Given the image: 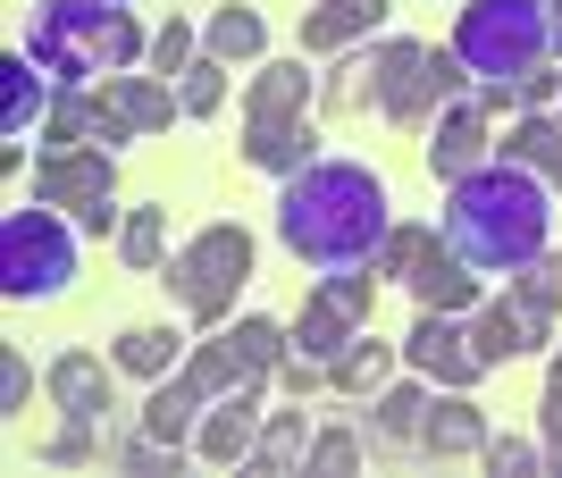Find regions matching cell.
<instances>
[{
  "mask_svg": "<svg viewBox=\"0 0 562 478\" xmlns=\"http://www.w3.org/2000/svg\"><path fill=\"white\" fill-rule=\"evenodd\" d=\"M278 236L319 277L328 269H378V252L395 236V202L361 160H311L278 193Z\"/></svg>",
  "mask_w": 562,
  "mask_h": 478,
  "instance_id": "cell-1",
  "label": "cell"
},
{
  "mask_svg": "<svg viewBox=\"0 0 562 478\" xmlns=\"http://www.w3.org/2000/svg\"><path fill=\"white\" fill-rule=\"evenodd\" d=\"M546 236H554V202H546V177H529L520 160L495 151L487 168L453 177L446 243L479 269V277H513V269H529L546 252Z\"/></svg>",
  "mask_w": 562,
  "mask_h": 478,
  "instance_id": "cell-2",
  "label": "cell"
},
{
  "mask_svg": "<svg viewBox=\"0 0 562 478\" xmlns=\"http://www.w3.org/2000/svg\"><path fill=\"white\" fill-rule=\"evenodd\" d=\"M143 25L126 18V0H34V25H25V59L50 68L59 84H101V76H126L143 59Z\"/></svg>",
  "mask_w": 562,
  "mask_h": 478,
  "instance_id": "cell-3",
  "label": "cell"
},
{
  "mask_svg": "<svg viewBox=\"0 0 562 478\" xmlns=\"http://www.w3.org/2000/svg\"><path fill=\"white\" fill-rule=\"evenodd\" d=\"M453 50H462L470 76H495V84H520V76L554 59V34H546V0H470L462 25H453Z\"/></svg>",
  "mask_w": 562,
  "mask_h": 478,
  "instance_id": "cell-4",
  "label": "cell"
},
{
  "mask_svg": "<svg viewBox=\"0 0 562 478\" xmlns=\"http://www.w3.org/2000/svg\"><path fill=\"white\" fill-rule=\"evenodd\" d=\"M68 277H76V236L50 218V202L0 218V294L9 303H50V294H68Z\"/></svg>",
  "mask_w": 562,
  "mask_h": 478,
  "instance_id": "cell-5",
  "label": "cell"
},
{
  "mask_svg": "<svg viewBox=\"0 0 562 478\" xmlns=\"http://www.w3.org/2000/svg\"><path fill=\"white\" fill-rule=\"evenodd\" d=\"M252 277V236L244 227H202V236L168 261V294L186 303V319H202V328H218V319L235 311V286Z\"/></svg>",
  "mask_w": 562,
  "mask_h": 478,
  "instance_id": "cell-6",
  "label": "cell"
},
{
  "mask_svg": "<svg viewBox=\"0 0 562 478\" xmlns=\"http://www.w3.org/2000/svg\"><path fill=\"white\" fill-rule=\"evenodd\" d=\"M34 202L76 210L85 236L126 227V210H117V168H110V151H93V144H43V160H34Z\"/></svg>",
  "mask_w": 562,
  "mask_h": 478,
  "instance_id": "cell-7",
  "label": "cell"
},
{
  "mask_svg": "<svg viewBox=\"0 0 562 478\" xmlns=\"http://www.w3.org/2000/svg\"><path fill=\"white\" fill-rule=\"evenodd\" d=\"M470 93L462 50H428V43H378V110L395 126H420L428 110Z\"/></svg>",
  "mask_w": 562,
  "mask_h": 478,
  "instance_id": "cell-8",
  "label": "cell"
},
{
  "mask_svg": "<svg viewBox=\"0 0 562 478\" xmlns=\"http://www.w3.org/2000/svg\"><path fill=\"white\" fill-rule=\"evenodd\" d=\"M403 361H412L428 386H462V395L487 378V361H479V344L453 328V311H420V319H412V335H403Z\"/></svg>",
  "mask_w": 562,
  "mask_h": 478,
  "instance_id": "cell-9",
  "label": "cell"
},
{
  "mask_svg": "<svg viewBox=\"0 0 562 478\" xmlns=\"http://www.w3.org/2000/svg\"><path fill=\"white\" fill-rule=\"evenodd\" d=\"M487 118L495 110H479V101H446V118H437V144H428V168H437V177H470V168H487L495 160V135H487Z\"/></svg>",
  "mask_w": 562,
  "mask_h": 478,
  "instance_id": "cell-10",
  "label": "cell"
},
{
  "mask_svg": "<svg viewBox=\"0 0 562 478\" xmlns=\"http://www.w3.org/2000/svg\"><path fill=\"white\" fill-rule=\"evenodd\" d=\"M260 420H269V411H260V386H244V395H218V403L202 411V429H193V454L218 462V470H227V462H252Z\"/></svg>",
  "mask_w": 562,
  "mask_h": 478,
  "instance_id": "cell-11",
  "label": "cell"
},
{
  "mask_svg": "<svg viewBox=\"0 0 562 478\" xmlns=\"http://www.w3.org/2000/svg\"><path fill=\"white\" fill-rule=\"evenodd\" d=\"M43 144H93V151H110V144H126V135H117L101 84H59V93H50V118H43Z\"/></svg>",
  "mask_w": 562,
  "mask_h": 478,
  "instance_id": "cell-12",
  "label": "cell"
},
{
  "mask_svg": "<svg viewBox=\"0 0 562 478\" xmlns=\"http://www.w3.org/2000/svg\"><path fill=\"white\" fill-rule=\"evenodd\" d=\"M101 101H110V118H117L126 144H135V135H160L168 118H186V101L168 93L160 76H101Z\"/></svg>",
  "mask_w": 562,
  "mask_h": 478,
  "instance_id": "cell-13",
  "label": "cell"
},
{
  "mask_svg": "<svg viewBox=\"0 0 562 478\" xmlns=\"http://www.w3.org/2000/svg\"><path fill=\"white\" fill-rule=\"evenodd\" d=\"M244 160H252L260 177H303V168L319 160V135H311L303 118H244Z\"/></svg>",
  "mask_w": 562,
  "mask_h": 478,
  "instance_id": "cell-14",
  "label": "cell"
},
{
  "mask_svg": "<svg viewBox=\"0 0 562 478\" xmlns=\"http://www.w3.org/2000/svg\"><path fill=\"white\" fill-rule=\"evenodd\" d=\"M403 286H412V303H420V311H470V303H479V269H470L453 243H428V261L412 269Z\"/></svg>",
  "mask_w": 562,
  "mask_h": 478,
  "instance_id": "cell-15",
  "label": "cell"
},
{
  "mask_svg": "<svg viewBox=\"0 0 562 478\" xmlns=\"http://www.w3.org/2000/svg\"><path fill=\"white\" fill-rule=\"evenodd\" d=\"M420 454H437V462H470V454H487V411L470 403L462 386H446V403H428V436H420Z\"/></svg>",
  "mask_w": 562,
  "mask_h": 478,
  "instance_id": "cell-16",
  "label": "cell"
},
{
  "mask_svg": "<svg viewBox=\"0 0 562 478\" xmlns=\"http://www.w3.org/2000/svg\"><path fill=\"white\" fill-rule=\"evenodd\" d=\"M110 369H117V361L59 353V361H50V403L68 411V420H110Z\"/></svg>",
  "mask_w": 562,
  "mask_h": 478,
  "instance_id": "cell-17",
  "label": "cell"
},
{
  "mask_svg": "<svg viewBox=\"0 0 562 478\" xmlns=\"http://www.w3.org/2000/svg\"><path fill=\"white\" fill-rule=\"evenodd\" d=\"M378 18H386V0H311V9H303V59H319V50H352Z\"/></svg>",
  "mask_w": 562,
  "mask_h": 478,
  "instance_id": "cell-18",
  "label": "cell"
},
{
  "mask_svg": "<svg viewBox=\"0 0 562 478\" xmlns=\"http://www.w3.org/2000/svg\"><path fill=\"white\" fill-rule=\"evenodd\" d=\"M546 335H554V328H546L538 311H520L513 294H504V303H487V311H479V328H470V344H479V361H487V369H495V361H513V353H538Z\"/></svg>",
  "mask_w": 562,
  "mask_h": 478,
  "instance_id": "cell-19",
  "label": "cell"
},
{
  "mask_svg": "<svg viewBox=\"0 0 562 478\" xmlns=\"http://www.w3.org/2000/svg\"><path fill=\"white\" fill-rule=\"evenodd\" d=\"M202 411H211V395H202L193 378H151V395H143V429L168 436V445H193Z\"/></svg>",
  "mask_w": 562,
  "mask_h": 478,
  "instance_id": "cell-20",
  "label": "cell"
},
{
  "mask_svg": "<svg viewBox=\"0 0 562 478\" xmlns=\"http://www.w3.org/2000/svg\"><path fill=\"white\" fill-rule=\"evenodd\" d=\"M50 68H34V59H0V126H9V144H18L25 126L34 118H50V93H59V84H43Z\"/></svg>",
  "mask_w": 562,
  "mask_h": 478,
  "instance_id": "cell-21",
  "label": "cell"
},
{
  "mask_svg": "<svg viewBox=\"0 0 562 478\" xmlns=\"http://www.w3.org/2000/svg\"><path fill=\"white\" fill-rule=\"evenodd\" d=\"M311 84L303 76V59H260V76H252V101H244V118H303L311 110Z\"/></svg>",
  "mask_w": 562,
  "mask_h": 478,
  "instance_id": "cell-22",
  "label": "cell"
},
{
  "mask_svg": "<svg viewBox=\"0 0 562 478\" xmlns=\"http://www.w3.org/2000/svg\"><path fill=\"white\" fill-rule=\"evenodd\" d=\"M370 436L386 445V454H412V445L428 436V386H378Z\"/></svg>",
  "mask_w": 562,
  "mask_h": 478,
  "instance_id": "cell-23",
  "label": "cell"
},
{
  "mask_svg": "<svg viewBox=\"0 0 562 478\" xmlns=\"http://www.w3.org/2000/svg\"><path fill=\"white\" fill-rule=\"evenodd\" d=\"M352 335H361V319H352L345 303H336V294H319V286H311L303 319H294V353H311V361H336V353L352 344Z\"/></svg>",
  "mask_w": 562,
  "mask_h": 478,
  "instance_id": "cell-24",
  "label": "cell"
},
{
  "mask_svg": "<svg viewBox=\"0 0 562 478\" xmlns=\"http://www.w3.org/2000/svg\"><path fill=\"white\" fill-rule=\"evenodd\" d=\"M504 160H520L529 177L562 185V118H554V110H520V126L504 135Z\"/></svg>",
  "mask_w": 562,
  "mask_h": 478,
  "instance_id": "cell-25",
  "label": "cell"
},
{
  "mask_svg": "<svg viewBox=\"0 0 562 478\" xmlns=\"http://www.w3.org/2000/svg\"><path fill=\"white\" fill-rule=\"evenodd\" d=\"M386 369H395V344H378V335L361 328L345 353L328 361V386H336V395H378V386H386Z\"/></svg>",
  "mask_w": 562,
  "mask_h": 478,
  "instance_id": "cell-26",
  "label": "cell"
},
{
  "mask_svg": "<svg viewBox=\"0 0 562 478\" xmlns=\"http://www.w3.org/2000/svg\"><path fill=\"white\" fill-rule=\"evenodd\" d=\"M186 378L202 386V395H244V386H260V369L244 353H235V335H218V344H193V361H186Z\"/></svg>",
  "mask_w": 562,
  "mask_h": 478,
  "instance_id": "cell-27",
  "label": "cell"
},
{
  "mask_svg": "<svg viewBox=\"0 0 562 478\" xmlns=\"http://www.w3.org/2000/svg\"><path fill=\"white\" fill-rule=\"evenodd\" d=\"M177 353H186V335L151 319V328H126V335H117L110 361L126 369V378H168V369H177Z\"/></svg>",
  "mask_w": 562,
  "mask_h": 478,
  "instance_id": "cell-28",
  "label": "cell"
},
{
  "mask_svg": "<svg viewBox=\"0 0 562 478\" xmlns=\"http://www.w3.org/2000/svg\"><path fill=\"white\" fill-rule=\"evenodd\" d=\"M311 462V429H303V411H269L260 420V436H252V470H303Z\"/></svg>",
  "mask_w": 562,
  "mask_h": 478,
  "instance_id": "cell-29",
  "label": "cell"
},
{
  "mask_svg": "<svg viewBox=\"0 0 562 478\" xmlns=\"http://www.w3.org/2000/svg\"><path fill=\"white\" fill-rule=\"evenodd\" d=\"M370 101H378V50H345V59H336V76L319 84V110L352 118V110H370Z\"/></svg>",
  "mask_w": 562,
  "mask_h": 478,
  "instance_id": "cell-30",
  "label": "cell"
},
{
  "mask_svg": "<svg viewBox=\"0 0 562 478\" xmlns=\"http://www.w3.org/2000/svg\"><path fill=\"white\" fill-rule=\"evenodd\" d=\"M202 50H211V59H260V50H269V25H260V9H218L211 25H202Z\"/></svg>",
  "mask_w": 562,
  "mask_h": 478,
  "instance_id": "cell-31",
  "label": "cell"
},
{
  "mask_svg": "<svg viewBox=\"0 0 562 478\" xmlns=\"http://www.w3.org/2000/svg\"><path fill=\"white\" fill-rule=\"evenodd\" d=\"M117 252H126V269H160V261H168V210H160V202L126 210V227H117Z\"/></svg>",
  "mask_w": 562,
  "mask_h": 478,
  "instance_id": "cell-32",
  "label": "cell"
},
{
  "mask_svg": "<svg viewBox=\"0 0 562 478\" xmlns=\"http://www.w3.org/2000/svg\"><path fill=\"white\" fill-rule=\"evenodd\" d=\"M504 286H513V303H520V311H538L546 328H554V311H562V261H554V252H538L529 269H513Z\"/></svg>",
  "mask_w": 562,
  "mask_h": 478,
  "instance_id": "cell-33",
  "label": "cell"
},
{
  "mask_svg": "<svg viewBox=\"0 0 562 478\" xmlns=\"http://www.w3.org/2000/svg\"><path fill=\"white\" fill-rule=\"evenodd\" d=\"M235 353H244L260 378H269V369L294 353V328H278V319H235Z\"/></svg>",
  "mask_w": 562,
  "mask_h": 478,
  "instance_id": "cell-34",
  "label": "cell"
},
{
  "mask_svg": "<svg viewBox=\"0 0 562 478\" xmlns=\"http://www.w3.org/2000/svg\"><path fill=\"white\" fill-rule=\"evenodd\" d=\"M177 101H186V118H211L218 101H227V59H211V50H202V59L177 76Z\"/></svg>",
  "mask_w": 562,
  "mask_h": 478,
  "instance_id": "cell-35",
  "label": "cell"
},
{
  "mask_svg": "<svg viewBox=\"0 0 562 478\" xmlns=\"http://www.w3.org/2000/svg\"><path fill=\"white\" fill-rule=\"evenodd\" d=\"M177 462H186V445H168V436L143 429L126 454H117V470H135V478H177Z\"/></svg>",
  "mask_w": 562,
  "mask_h": 478,
  "instance_id": "cell-36",
  "label": "cell"
},
{
  "mask_svg": "<svg viewBox=\"0 0 562 478\" xmlns=\"http://www.w3.org/2000/svg\"><path fill=\"white\" fill-rule=\"evenodd\" d=\"M428 243H437V227H395L386 252H378V277H412V269L428 261Z\"/></svg>",
  "mask_w": 562,
  "mask_h": 478,
  "instance_id": "cell-37",
  "label": "cell"
},
{
  "mask_svg": "<svg viewBox=\"0 0 562 478\" xmlns=\"http://www.w3.org/2000/svg\"><path fill=\"white\" fill-rule=\"evenodd\" d=\"M186 68H193V25H186V18H168L160 34H151V76L168 84V76H186Z\"/></svg>",
  "mask_w": 562,
  "mask_h": 478,
  "instance_id": "cell-38",
  "label": "cell"
},
{
  "mask_svg": "<svg viewBox=\"0 0 562 478\" xmlns=\"http://www.w3.org/2000/svg\"><path fill=\"white\" fill-rule=\"evenodd\" d=\"M487 470H495V478H529V470H546V445H520V436H487Z\"/></svg>",
  "mask_w": 562,
  "mask_h": 478,
  "instance_id": "cell-39",
  "label": "cell"
},
{
  "mask_svg": "<svg viewBox=\"0 0 562 478\" xmlns=\"http://www.w3.org/2000/svg\"><path fill=\"white\" fill-rule=\"evenodd\" d=\"M352 462H361V436H352V429H328V436H311V462H303V470H352Z\"/></svg>",
  "mask_w": 562,
  "mask_h": 478,
  "instance_id": "cell-40",
  "label": "cell"
},
{
  "mask_svg": "<svg viewBox=\"0 0 562 478\" xmlns=\"http://www.w3.org/2000/svg\"><path fill=\"white\" fill-rule=\"evenodd\" d=\"M101 454V420H68V429L43 445V462H93Z\"/></svg>",
  "mask_w": 562,
  "mask_h": 478,
  "instance_id": "cell-41",
  "label": "cell"
},
{
  "mask_svg": "<svg viewBox=\"0 0 562 478\" xmlns=\"http://www.w3.org/2000/svg\"><path fill=\"white\" fill-rule=\"evenodd\" d=\"M513 101H520V110H554V101H562V59H538V68L513 84Z\"/></svg>",
  "mask_w": 562,
  "mask_h": 478,
  "instance_id": "cell-42",
  "label": "cell"
},
{
  "mask_svg": "<svg viewBox=\"0 0 562 478\" xmlns=\"http://www.w3.org/2000/svg\"><path fill=\"white\" fill-rule=\"evenodd\" d=\"M538 429H546V470H562V361L546 369V403H538Z\"/></svg>",
  "mask_w": 562,
  "mask_h": 478,
  "instance_id": "cell-43",
  "label": "cell"
},
{
  "mask_svg": "<svg viewBox=\"0 0 562 478\" xmlns=\"http://www.w3.org/2000/svg\"><path fill=\"white\" fill-rule=\"evenodd\" d=\"M25 395H34V369H25V353L9 344V353H0V411H25Z\"/></svg>",
  "mask_w": 562,
  "mask_h": 478,
  "instance_id": "cell-44",
  "label": "cell"
},
{
  "mask_svg": "<svg viewBox=\"0 0 562 478\" xmlns=\"http://www.w3.org/2000/svg\"><path fill=\"white\" fill-rule=\"evenodd\" d=\"M278 386H285V395H311V386H328V361L285 353V361H278Z\"/></svg>",
  "mask_w": 562,
  "mask_h": 478,
  "instance_id": "cell-45",
  "label": "cell"
},
{
  "mask_svg": "<svg viewBox=\"0 0 562 478\" xmlns=\"http://www.w3.org/2000/svg\"><path fill=\"white\" fill-rule=\"evenodd\" d=\"M546 34H554V59H562V0H546Z\"/></svg>",
  "mask_w": 562,
  "mask_h": 478,
  "instance_id": "cell-46",
  "label": "cell"
}]
</instances>
